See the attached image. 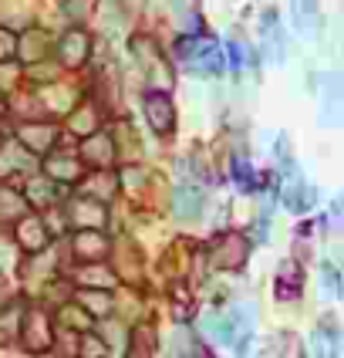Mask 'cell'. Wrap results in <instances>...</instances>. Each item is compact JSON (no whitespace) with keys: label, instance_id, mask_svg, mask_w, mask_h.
<instances>
[{"label":"cell","instance_id":"6da1fadb","mask_svg":"<svg viewBox=\"0 0 344 358\" xmlns=\"http://www.w3.org/2000/svg\"><path fill=\"white\" fill-rule=\"evenodd\" d=\"M311 348H314L317 358H338V352H341L338 331H334L331 324H321V328L314 331V338H311Z\"/></svg>","mask_w":344,"mask_h":358},{"label":"cell","instance_id":"7a4b0ae2","mask_svg":"<svg viewBox=\"0 0 344 358\" xmlns=\"http://www.w3.org/2000/svg\"><path fill=\"white\" fill-rule=\"evenodd\" d=\"M301 294V267L297 264H283L281 278H277V298L290 301Z\"/></svg>","mask_w":344,"mask_h":358},{"label":"cell","instance_id":"3957f363","mask_svg":"<svg viewBox=\"0 0 344 358\" xmlns=\"http://www.w3.org/2000/svg\"><path fill=\"white\" fill-rule=\"evenodd\" d=\"M283 203H287V210L304 213V210L314 206V189H311V186H290V189L283 193Z\"/></svg>","mask_w":344,"mask_h":358},{"label":"cell","instance_id":"277c9868","mask_svg":"<svg viewBox=\"0 0 344 358\" xmlns=\"http://www.w3.org/2000/svg\"><path fill=\"white\" fill-rule=\"evenodd\" d=\"M149 119H152V125H156L159 132L172 125V108H169V101L162 99V95H152V99H149Z\"/></svg>","mask_w":344,"mask_h":358},{"label":"cell","instance_id":"5b68a950","mask_svg":"<svg viewBox=\"0 0 344 358\" xmlns=\"http://www.w3.org/2000/svg\"><path fill=\"white\" fill-rule=\"evenodd\" d=\"M196 213H200V193L179 189V217H196Z\"/></svg>","mask_w":344,"mask_h":358},{"label":"cell","instance_id":"8992f818","mask_svg":"<svg viewBox=\"0 0 344 358\" xmlns=\"http://www.w3.org/2000/svg\"><path fill=\"white\" fill-rule=\"evenodd\" d=\"M324 287H327L331 294H338V291H341V274L334 271V264H324Z\"/></svg>","mask_w":344,"mask_h":358},{"label":"cell","instance_id":"52a82bcc","mask_svg":"<svg viewBox=\"0 0 344 358\" xmlns=\"http://www.w3.org/2000/svg\"><path fill=\"white\" fill-rule=\"evenodd\" d=\"M294 10H297V17H301V20L314 17V10H317V0H294Z\"/></svg>","mask_w":344,"mask_h":358},{"label":"cell","instance_id":"ba28073f","mask_svg":"<svg viewBox=\"0 0 344 358\" xmlns=\"http://www.w3.org/2000/svg\"><path fill=\"white\" fill-rule=\"evenodd\" d=\"M237 179H240V186L253 189V169H250L246 162H237Z\"/></svg>","mask_w":344,"mask_h":358}]
</instances>
